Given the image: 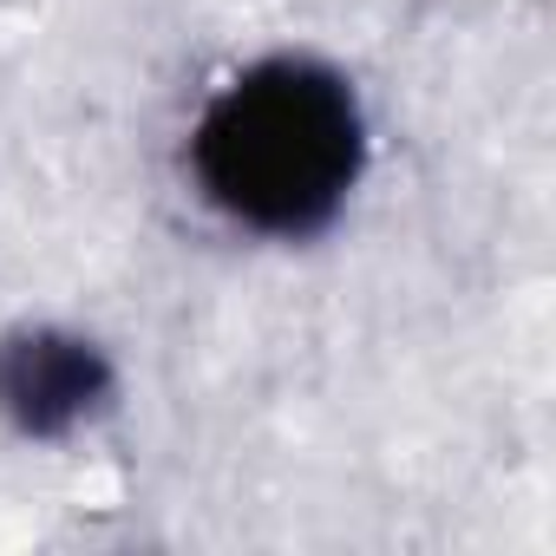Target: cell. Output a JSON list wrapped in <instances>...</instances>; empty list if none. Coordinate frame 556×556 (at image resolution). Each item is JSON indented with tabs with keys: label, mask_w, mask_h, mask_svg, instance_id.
Returning a JSON list of instances; mask_svg holds the SVG:
<instances>
[{
	"label": "cell",
	"mask_w": 556,
	"mask_h": 556,
	"mask_svg": "<svg viewBox=\"0 0 556 556\" xmlns=\"http://www.w3.org/2000/svg\"><path fill=\"white\" fill-rule=\"evenodd\" d=\"M190 157L236 223L302 236L328 223L361 177V105L348 79L315 60H268L216 92Z\"/></svg>",
	"instance_id": "1"
},
{
	"label": "cell",
	"mask_w": 556,
	"mask_h": 556,
	"mask_svg": "<svg viewBox=\"0 0 556 556\" xmlns=\"http://www.w3.org/2000/svg\"><path fill=\"white\" fill-rule=\"evenodd\" d=\"M105 400V361L66 334H27L0 354V406L27 432H66Z\"/></svg>",
	"instance_id": "2"
}]
</instances>
